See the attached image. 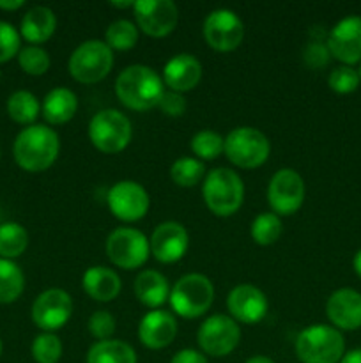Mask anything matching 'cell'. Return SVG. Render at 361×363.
<instances>
[{
    "instance_id": "10",
    "label": "cell",
    "mask_w": 361,
    "mask_h": 363,
    "mask_svg": "<svg viewBox=\"0 0 361 363\" xmlns=\"http://www.w3.org/2000/svg\"><path fill=\"white\" fill-rule=\"evenodd\" d=\"M202 353L222 358L232 353L241 340V328L232 318L223 314L209 315L197 333Z\"/></svg>"
},
{
    "instance_id": "1",
    "label": "cell",
    "mask_w": 361,
    "mask_h": 363,
    "mask_svg": "<svg viewBox=\"0 0 361 363\" xmlns=\"http://www.w3.org/2000/svg\"><path fill=\"white\" fill-rule=\"evenodd\" d=\"M165 87L159 74L152 67L133 64L120 71L115 80V94L126 108L147 112L158 106Z\"/></svg>"
},
{
    "instance_id": "21",
    "label": "cell",
    "mask_w": 361,
    "mask_h": 363,
    "mask_svg": "<svg viewBox=\"0 0 361 363\" xmlns=\"http://www.w3.org/2000/svg\"><path fill=\"white\" fill-rule=\"evenodd\" d=\"M202 78L200 60L190 53L173 55L163 67V84L173 92H188L198 85Z\"/></svg>"
},
{
    "instance_id": "34",
    "label": "cell",
    "mask_w": 361,
    "mask_h": 363,
    "mask_svg": "<svg viewBox=\"0 0 361 363\" xmlns=\"http://www.w3.org/2000/svg\"><path fill=\"white\" fill-rule=\"evenodd\" d=\"M32 358L35 363H59L62 358V342L55 333H41L32 342Z\"/></svg>"
},
{
    "instance_id": "45",
    "label": "cell",
    "mask_w": 361,
    "mask_h": 363,
    "mask_svg": "<svg viewBox=\"0 0 361 363\" xmlns=\"http://www.w3.org/2000/svg\"><path fill=\"white\" fill-rule=\"evenodd\" d=\"M244 363H275L271 360V358H268V357H264V354H257V357H251V358H248L246 362Z\"/></svg>"
},
{
    "instance_id": "3",
    "label": "cell",
    "mask_w": 361,
    "mask_h": 363,
    "mask_svg": "<svg viewBox=\"0 0 361 363\" xmlns=\"http://www.w3.org/2000/svg\"><path fill=\"white\" fill-rule=\"evenodd\" d=\"M294 350L301 363H340L345 339L335 326L311 325L296 337Z\"/></svg>"
},
{
    "instance_id": "16",
    "label": "cell",
    "mask_w": 361,
    "mask_h": 363,
    "mask_svg": "<svg viewBox=\"0 0 361 363\" xmlns=\"http://www.w3.org/2000/svg\"><path fill=\"white\" fill-rule=\"evenodd\" d=\"M328 45L331 57L350 66L361 62V16H347L329 30Z\"/></svg>"
},
{
    "instance_id": "30",
    "label": "cell",
    "mask_w": 361,
    "mask_h": 363,
    "mask_svg": "<svg viewBox=\"0 0 361 363\" xmlns=\"http://www.w3.org/2000/svg\"><path fill=\"white\" fill-rule=\"evenodd\" d=\"M105 43L110 46V50H119V52L134 48L138 43V27L130 20L113 21L106 28Z\"/></svg>"
},
{
    "instance_id": "20",
    "label": "cell",
    "mask_w": 361,
    "mask_h": 363,
    "mask_svg": "<svg viewBox=\"0 0 361 363\" xmlns=\"http://www.w3.org/2000/svg\"><path fill=\"white\" fill-rule=\"evenodd\" d=\"M177 335V321L170 312L151 311L142 318L138 325V339L147 350H163L170 346Z\"/></svg>"
},
{
    "instance_id": "17",
    "label": "cell",
    "mask_w": 361,
    "mask_h": 363,
    "mask_svg": "<svg viewBox=\"0 0 361 363\" xmlns=\"http://www.w3.org/2000/svg\"><path fill=\"white\" fill-rule=\"evenodd\" d=\"M149 245H151V254L154 255L156 261L163 264H173L186 254L190 236L183 223L163 222L152 230Z\"/></svg>"
},
{
    "instance_id": "28",
    "label": "cell",
    "mask_w": 361,
    "mask_h": 363,
    "mask_svg": "<svg viewBox=\"0 0 361 363\" xmlns=\"http://www.w3.org/2000/svg\"><path fill=\"white\" fill-rule=\"evenodd\" d=\"M28 247V233L21 223L4 222L0 223V257L13 259L20 257Z\"/></svg>"
},
{
    "instance_id": "22",
    "label": "cell",
    "mask_w": 361,
    "mask_h": 363,
    "mask_svg": "<svg viewBox=\"0 0 361 363\" xmlns=\"http://www.w3.org/2000/svg\"><path fill=\"white\" fill-rule=\"evenodd\" d=\"M57 28V18L50 7L35 6L25 13L20 23V35L30 45L39 46L46 43Z\"/></svg>"
},
{
    "instance_id": "44",
    "label": "cell",
    "mask_w": 361,
    "mask_h": 363,
    "mask_svg": "<svg viewBox=\"0 0 361 363\" xmlns=\"http://www.w3.org/2000/svg\"><path fill=\"white\" fill-rule=\"evenodd\" d=\"M353 268H354V272H356V275L361 279V250H357L356 255H354Z\"/></svg>"
},
{
    "instance_id": "37",
    "label": "cell",
    "mask_w": 361,
    "mask_h": 363,
    "mask_svg": "<svg viewBox=\"0 0 361 363\" xmlns=\"http://www.w3.org/2000/svg\"><path fill=\"white\" fill-rule=\"evenodd\" d=\"M21 35L7 21H0V64L7 62L20 53Z\"/></svg>"
},
{
    "instance_id": "40",
    "label": "cell",
    "mask_w": 361,
    "mask_h": 363,
    "mask_svg": "<svg viewBox=\"0 0 361 363\" xmlns=\"http://www.w3.org/2000/svg\"><path fill=\"white\" fill-rule=\"evenodd\" d=\"M158 108L168 117H180L186 112V99L180 92L165 91L158 103Z\"/></svg>"
},
{
    "instance_id": "33",
    "label": "cell",
    "mask_w": 361,
    "mask_h": 363,
    "mask_svg": "<svg viewBox=\"0 0 361 363\" xmlns=\"http://www.w3.org/2000/svg\"><path fill=\"white\" fill-rule=\"evenodd\" d=\"M190 147L197 160H216L225 151V138L212 130H202L193 135Z\"/></svg>"
},
{
    "instance_id": "4",
    "label": "cell",
    "mask_w": 361,
    "mask_h": 363,
    "mask_svg": "<svg viewBox=\"0 0 361 363\" xmlns=\"http://www.w3.org/2000/svg\"><path fill=\"white\" fill-rule=\"evenodd\" d=\"M202 197L209 211L216 216H232L237 209L243 206L244 201V184L239 174L232 169L211 170L204 177L202 186Z\"/></svg>"
},
{
    "instance_id": "11",
    "label": "cell",
    "mask_w": 361,
    "mask_h": 363,
    "mask_svg": "<svg viewBox=\"0 0 361 363\" xmlns=\"http://www.w3.org/2000/svg\"><path fill=\"white\" fill-rule=\"evenodd\" d=\"M304 181L294 169H282L271 177L268 186V201L273 213L278 216H290L304 202Z\"/></svg>"
},
{
    "instance_id": "6",
    "label": "cell",
    "mask_w": 361,
    "mask_h": 363,
    "mask_svg": "<svg viewBox=\"0 0 361 363\" xmlns=\"http://www.w3.org/2000/svg\"><path fill=\"white\" fill-rule=\"evenodd\" d=\"M133 137L131 121L120 110L106 108L96 113L88 123V138L98 151L117 155L130 145Z\"/></svg>"
},
{
    "instance_id": "24",
    "label": "cell",
    "mask_w": 361,
    "mask_h": 363,
    "mask_svg": "<svg viewBox=\"0 0 361 363\" xmlns=\"http://www.w3.org/2000/svg\"><path fill=\"white\" fill-rule=\"evenodd\" d=\"M134 296L142 305L149 308L161 307L170 298V286L165 275L154 269H144L134 279Z\"/></svg>"
},
{
    "instance_id": "49",
    "label": "cell",
    "mask_w": 361,
    "mask_h": 363,
    "mask_svg": "<svg viewBox=\"0 0 361 363\" xmlns=\"http://www.w3.org/2000/svg\"><path fill=\"white\" fill-rule=\"evenodd\" d=\"M0 80H2V71H0Z\"/></svg>"
},
{
    "instance_id": "18",
    "label": "cell",
    "mask_w": 361,
    "mask_h": 363,
    "mask_svg": "<svg viewBox=\"0 0 361 363\" xmlns=\"http://www.w3.org/2000/svg\"><path fill=\"white\" fill-rule=\"evenodd\" d=\"M268 307L269 303L265 294L251 284H241L234 287L227 296V308L230 312V318L243 325H255L262 321L268 314Z\"/></svg>"
},
{
    "instance_id": "46",
    "label": "cell",
    "mask_w": 361,
    "mask_h": 363,
    "mask_svg": "<svg viewBox=\"0 0 361 363\" xmlns=\"http://www.w3.org/2000/svg\"><path fill=\"white\" fill-rule=\"evenodd\" d=\"M133 4L134 2H110V6L119 7V9H127V7H131V9H133Z\"/></svg>"
},
{
    "instance_id": "26",
    "label": "cell",
    "mask_w": 361,
    "mask_h": 363,
    "mask_svg": "<svg viewBox=\"0 0 361 363\" xmlns=\"http://www.w3.org/2000/svg\"><path fill=\"white\" fill-rule=\"evenodd\" d=\"M137 353L122 340H101L88 350L87 363H137Z\"/></svg>"
},
{
    "instance_id": "48",
    "label": "cell",
    "mask_w": 361,
    "mask_h": 363,
    "mask_svg": "<svg viewBox=\"0 0 361 363\" xmlns=\"http://www.w3.org/2000/svg\"><path fill=\"white\" fill-rule=\"evenodd\" d=\"M357 73H360V78H361V62H360V71H357Z\"/></svg>"
},
{
    "instance_id": "32",
    "label": "cell",
    "mask_w": 361,
    "mask_h": 363,
    "mask_svg": "<svg viewBox=\"0 0 361 363\" xmlns=\"http://www.w3.org/2000/svg\"><path fill=\"white\" fill-rule=\"evenodd\" d=\"M170 176L177 186L191 188L200 183L202 177L205 176V167L197 158H179L173 162Z\"/></svg>"
},
{
    "instance_id": "36",
    "label": "cell",
    "mask_w": 361,
    "mask_h": 363,
    "mask_svg": "<svg viewBox=\"0 0 361 363\" xmlns=\"http://www.w3.org/2000/svg\"><path fill=\"white\" fill-rule=\"evenodd\" d=\"M361 84L360 73L350 66H340L331 71L328 78V85L336 94H350Z\"/></svg>"
},
{
    "instance_id": "19",
    "label": "cell",
    "mask_w": 361,
    "mask_h": 363,
    "mask_svg": "<svg viewBox=\"0 0 361 363\" xmlns=\"http://www.w3.org/2000/svg\"><path fill=\"white\" fill-rule=\"evenodd\" d=\"M326 314L336 330L354 332L361 328V294L343 287L328 298Z\"/></svg>"
},
{
    "instance_id": "43",
    "label": "cell",
    "mask_w": 361,
    "mask_h": 363,
    "mask_svg": "<svg viewBox=\"0 0 361 363\" xmlns=\"http://www.w3.org/2000/svg\"><path fill=\"white\" fill-rule=\"evenodd\" d=\"M340 363H361V347H357V350H353V351H349V353L343 354L342 362Z\"/></svg>"
},
{
    "instance_id": "25",
    "label": "cell",
    "mask_w": 361,
    "mask_h": 363,
    "mask_svg": "<svg viewBox=\"0 0 361 363\" xmlns=\"http://www.w3.org/2000/svg\"><path fill=\"white\" fill-rule=\"evenodd\" d=\"M78 98L71 89L57 87L45 96L41 105L42 117L50 124H66L76 116Z\"/></svg>"
},
{
    "instance_id": "27",
    "label": "cell",
    "mask_w": 361,
    "mask_h": 363,
    "mask_svg": "<svg viewBox=\"0 0 361 363\" xmlns=\"http://www.w3.org/2000/svg\"><path fill=\"white\" fill-rule=\"evenodd\" d=\"M25 289V275L20 266L0 257V305L14 303Z\"/></svg>"
},
{
    "instance_id": "14",
    "label": "cell",
    "mask_w": 361,
    "mask_h": 363,
    "mask_svg": "<svg viewBox=\"0 0 361 363\" xmlns=\"http://www.w3.org/2000/svg\"><path fill=\"white\" fill-rule=\"evenodd\" d=\"M110 211L120 222H138L144 218L151 206L147 190L137 181H119L108 191Z\"/></svg>"
},
{
    "instance_id": "35",
    "label": "cell",
    "mask_w": 361,
    "mask_h": 363,
    "mask_svg": "<svg viewBox=\"0 0 361 363\" xmlns=\"http://www.w3.org/2000/svg\"><path fill=\"white\" fill-rule=\"evenodd\" d=\"M18 64H20V67L27 74L41 77V74H45L50 69L52 60H50L48 52L45 48L28 45L25 48H21L20 53H18Z\"/></svg>"
},
{
    "instance_id": "2",
    "label": "cell",
    "mask_w": 361,
    "mask_h": 363,
    "mask_svg": "<svg viewBox=\"0 0 361 363\" xmlns=\"http://www.w3.org/2000/svg\"><path fill=\"white\" fill-rule=\"evenodd\" d=\"M60 151L59 135L45 124H32L18 133L13 155L18 167L27 172H45L55 163Z\"/></svg>"
},
{
    "instance_id": "13",
    "label": "cell",
    "mask_w": 361,
    "mask_h": 363,
    "mask_svg": "<svg viewBox=\"0 0 361 363\" xmlns=\"http://www.w3.org/2000/svg\"><path fill=\"white\" fill-rule=\"evenodd\" d=\"M204 39L216 52H234L243 43L244 25L230 9H214L204 20Z\"/></svg>"
},
{
    "instance_id": "12",
    "label": "cell",
    "mask_w": 361,
    "mask_h": 363,
    "mask_svg": "<svg viewBox=\"0 0 361 363\" xmlns=\"http://www.w3.org/2000/svg\"><path fill=\"white\" fill-rule=\"evenodd\" d=\"M133 13L138 28L151 38L172 34L179 21V9L172 0H137Z\"/></svg>"
},
{
    "instance_id": "47",
    "label": "cell",
    "mask_w": 361,
    "mask_h": 363,
    "mask_svg": "<svg viewBox=\"0 0 361 363\" xmlns=\"http://www.w3.org/2000/svg\"><path fill=\"white\" fill-rule=\"evenodd\" d=\"M2 350H4V346H2V340H0V357H2Z\"/></svg>"
},
{
    "instance_id": "9",
    "label": "cell",
    "mask_w": 361,
    "mask_h": 363,
    "mask_svg": "<svg viewBox=\"0 0 361 363\" xmlns=\"http://www.w3.org/2000/svg\"><path fill=\"white\" fill-rule=\"evenodd\" d=\"M106 257L120 269H137L147 262L151 245L144 233L131 227H119L106 238Z\"/></svg>"
},
{
    "instance_id": "7",
    "label": "cell",
    "mask_w": 361,
    "mask_h": 363,
    "mask_svg": "<svg viewBox=\"0 0 361 363\" xmlns=\"http://www.w3.org/2000/svg\"><path fill=\"white\" fill-rule=\"evenodd\" d=\"M225 156L239 169H258L264 165L271 152L269 138L257 128L241 126L225 137Z\"/></svg>"
},
{
    "instance_id": "41",
    "label": "cell",
    "mask_w": 361,
    "mask_h": 363,
    "mask_svg": "<svg viewBox=\"0 0 361 363\" xmlns=\"http://www.w3.org/2000/svg\"><path fill=\"white\" fill-rule=\"evenodd\" d=\"M170 363H209V362L204 353L188 347V350L177 351V353L172 357V362Z\"/></svg>"
},
{
    "instance_id": "8",
    "label": "cell",
    "mask_w": 361,
    "mask_h": 363,
    "mask_svg": "<svg viewBox=\"0 0 361 363\" xmlns=\"http://www.w3.org/2000/svg\"><path fill=\"white\" fill-rule=\"evenodd\" d=\"M113 67V52L105 41L88 39L81 43L69 57V73L85 85L105 80Z\"/></svg>"
},
{
    "instance_id": "15",
    "label": "cell",
    "mask_w": 361,
    "mask_h": 363,
    "mask_svg": "<svg viewBox=\"0 0 361 363\" xmlns=\"http://www.w3.org/2000/svg\"><path fill=\"white\" fill-rule=\"evenodd\" d=\"M73 314V300L64 289H48L35 298L32 305V321L38 328L53 333L60 330Z\"/></svg>"
},
{
    "instance_id": "31",
    "label": "cell",
    "mask_w": 361,
    "mask_h": 363,
    "mask_svg": "<svg viewBox=\"0 0 361 363\" xmlns=\"http://www.w3.org/2000/svg\"><path fill=\"white\" fill-rule=\"evenodd\" d=\"M282 220L275 213H260L251 223L250 234L260 247H269L282 236Z\"/></svg>"
},
{
    "instance_id": "38",
    "label": "cell",
    "mask_w": 361,
    "mask_h": 363,
    "mask_svg": "<svg viewBox=\"0 0 361 363\" xmlns=\"http://www.w3.org/2000/svg\"><path fill=\"white\" fill-rule=\"evenodd\" d=\"M88 332L94 339H98V342L110 340L115 332V318L108 311L94 312L88 319Z\"/></svg>"
},
{
    "instance_id": "29",
    "label": "cell",
    "mask_w": 361,
    "mask_h": 363,
    "mask_svg": "<svg viewBox=\"0 0 361 363\" xmlns=\"http://www.w3.org/2000/svg\"><path fill=\"white\" fill-rule=\"evenodd\" d=\"M39 112H41V105L32 92L16 91L7 98V113L14 123L32 126Z\"/></svg>"
},
{
    "instance_id": "42",
    "label": "cell",
    "mask_w": 361,
    "mask_h": 363,
    "mask_svg": "<svg viewBox=\"0 0 361 363\" xmlns=\"http://www.w3.org/2000/svg\"><path fill=\"white\" fill-rule=\"evenodd\" d=\"M23 6V0H0V9L4 11H16Z\"/></svg>"
},
{
    "instance_id": "39",
    "label": "cell",
    "mask_w": 361,
    "mask_h": 363,
    "mask_svg": "<svg viewBox=\"0 0 361 363\" xmlns=\"http://www.w3.org/2000/svg\"><path fill=\"white\" fill-rule=\"evenodd\" d=\"M303 60L308 67H311V69H321V67H326L329 64V60H331V52H329L326 43L311 41L304 46Z\"/></svg>"
},
{
    "instance_id": "5",
    "label": "cell",
    "mask_w": 361,
    "mask_h": 363,
    "mask_svg": "<svg viewBox=\"0 0 361 363\" xmlns=\"http://www.w3.org/2000/svg\"><path fill=\"white\" fill-rule=\"evenodd\" d=\"M168 301L177 315L184 319H197L211 308L214 301V287L205 275L190 273L173 284Z\"/></svg>"
},
{
    "instance_id": "23",
    "label": "cell",
    "mask_w": 361,
    "mask_h": 363,
    "mask_svg": "<svg viewBox=\"0 0 361 363\" xmlns=\"http://www.w3.org/2000/svg\"><path fill=\"white\" fill-rule=\"evenodd\" d=\"M84 291L96 301H112L120 293V279L106 266H92L81 277Z\"/></svg>"
}]
</instances>
